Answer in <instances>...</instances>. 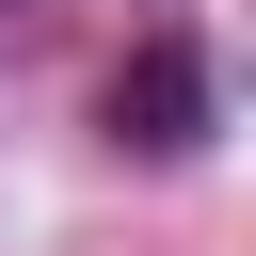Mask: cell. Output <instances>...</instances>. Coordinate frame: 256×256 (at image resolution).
<instances>
[{
  "label": "cell",
  "instance_id": "cell-1",
  "mask_svg": "<svg viewBox=\"0 0 256 256\" xmlns=\"http://www.w3.org/2000/svg\"><path fill=\"white\" fill-rule=\"evenodd\" d=\"M112 144H144V160H192L208 144V48L192 32H144L112 64Z\"/></svg>",
  "mask_w": 256,
  "mask_h": 256
}]
</instances>
